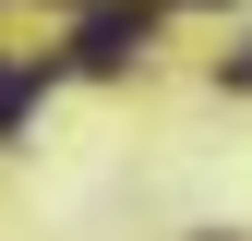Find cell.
Masks as SVG:
<instances>
[{
	"mask_svg": "<svg viewBox=\"0 0 252 241\" xmlns=\"http://www.w3.org/2000/svg\"><path fill=\"white\" fill-rule=\"evenodd\" d=\"M144 37H156V0H96L72 24V60L84 73H120V60H144Z\"/></svg>",
	"mask_w": 252,
	"mask_h": 241,
	"instance_id": "obj_1",
	"label": "cell"
},
{
	"mask_svg": "<svg viewBox=\"0 0 252 241\" xmlns=\"http://www.w3.org/2000/svg\"><path fill=\"white\" fill-rule=\"evenodd\" d=\"M228 84H252V48H240V60H228Z\"/></svg>",
	"mask_w": 252,
	"mask_h": 241,
	"instance_id": "obj_2",
	"label": "cell"
}]
</instances>
